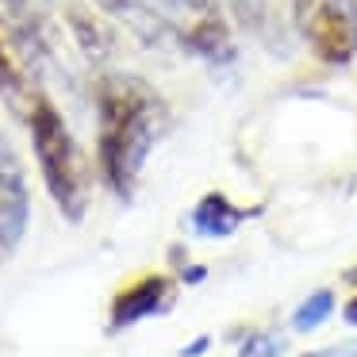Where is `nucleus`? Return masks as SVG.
Returning <instances> with one entry per match:
<instances>
[{"instance_id":"obj_8","label":"nucleus","mask_w":357,"mask_h":357,"mask_svg":"<svg viewBox=\"0 0 357 357\" xmlns=\"http://www.w3.org/2000/svg\"><path fill=\"white\" fill-rule=\"evenodd\" d=\"M261 215V208H238L234 200H227L223 192H208L196 200L188 227H192L196 238H231L242 223Z\"/></svg>"},{"instance_id":"obj_11","label":"nucleus","mask_w":357,"mask_h":357,"mask_svg":"<svg viewBox=\"0 0 357 357\" xmlns=\"http://www.w3.org/2000/svg\"><path fill=\"white\" fill-rule=\"evenodd\" d=\"M280 354H284V334H277V331L250 334L246 346L238 349V357H280Z\"/></svg>"},{"instance_id":"obj_14","label":"nucleus","mask_w":357,"mask_h":357,"mask_svg":"<svg viewBox=\"0 0 357 357\" xmlns=\"http://www.w3.org/2000/svg\"><path fill=\"white\" fill-rule=\"evenodd\" d=\"M204 277H208L204 265H185V269H181V280H185V284H196V280H204Z\"/></svg>"},{"instance_id":"obj_12","label":"nucleus","mask_w":357,"mask_h":357,"mask_svg":"<svg viewBox=\"0 0 357 357\" xmlns=\"http://www.w3.org/2000/svg\"><path fill=\"white\" fill-rule=\"evenodd\" d=\"M300 357H357V342H338V346H323V349H307Z\"/></svg>"},{"instance_id":"obj_13","label":"nucleus","mask_w":357,"mask_h":357,"mask_svg":"<svg viewBox=\"0 0 357 357\" xmlns=\"http://www.w3.org/2000/svg\"><path fill=\"white\" fill-rule=\"evenodd\" d=\"M208 349H211V338L204 334V338H192V342H188V346L181 349V357H204Z\"/></svg>"},{"instance_id":"obj_7","label":"nucleus","mask_w":357,"mask_h":357,"mask_svg":"<svg viewBox=\"0 0 357 357\" xmlns=\"http://www.w3.org/2000/svg\"><path fill=\"white\" fill-rule=\"evenodd\" d=\"M96 8L112 20H123L142 43L150 47H177V35H173V24L162 16L154 0H93Z\"/></svg>"},{"instance_id":"obj_6","label":"nucleus","mask_w":357,"mask_h":357,"mask_svg":"<svg viewBox=\"0 0 357 357\" xmlns=\"http://www.w3.org/2000/svg\"><path fill=\"white\" fill-rule=\"evenodd\" d=\"M173 300H177V280L173 277H162V273L139 277L123 292H116L112 311H108V331H127V326L142 323V319L165 315L173 307Z\"/></svg>"},{"instance_id":"obj_2","label":"nucleus","mask_w":357,"mask_h":357,"mask_svg":"<svg viewBox=\"0 0 357 357\" xmlns=\"http://www.w3.org/2000/svg\"><path fill=\"white\" fill-rule=\"evenodd\" d=\"M27 131H31L35 162H39L43 185H47L54 208L62 211V219L81 223L89 211V165L66 116L47 96H39L27 112Z\"/></svg>"},{"instance_id":"obj_9","label":"nucleus","mask_w":357,"mask_h":357,"mask_svg":"<svg viewBox=\"0 0 357 357\" xmlns=\"http://www.w3.org/2000/svg\"><path fill=\"white\" fill-rule=\"evenodd\" d=\"M0 100L24 119L31 112V104L39 100V93L31 89V73L24 70V62L16 58V50L4 35H0Z\"/></svg>"},{"instance_id":"obj_1","label":"nucleus","mask_w":357,"mask_h":357,"mask_svg":"<svg viewBox=\"0 0 357 357\" xmlns=\"http://www.w3.org/2000/svg\"><path fill=\"white\" fill-rule=\"evenodd\" d=\"M169 131V104L139 73L112 70L96 81V162L116 200H131L154 146Z\"/></svg>"},{"instance_id":"obj_15","label":"nucleus","mask_w":357,"mask_h":357,"mask_svg":"<svg viewBox=\"0 0 357 357\" xmlns=\"http://www.w3.org/2000/svg\"><path fill=\"white\" fill-rule=\"evenodd\" d=\"M338 4H342V12H346L349 27H354V43H357V0H338Z\"/></svg>"},{"instance_id":"obj_16","label":"nucleus","mask_w":357,"mask_h":357,"mask_svg":"<svg viewBox=\"0 0 357 357\" xmlns=\"http://www.w3.org/2000/svg\"><path fill=\"white\" fill-rule=\"evenodd\" d=\"M342 319H346L349 326H357V296H354V300L346 303V307H342Z\"/></svg>"},{"instance_id":"obj_17","label":"nucleus","mask_w":357,"mask_h":357,"mask_svg":"<svg viewBox=\"0 0 357 357\" xmlns=\"http://www.w3.org/2000/svg\"><path fill=\"white\" fill-rule=\"evenodd\" d=\"M346 280H357V269H349V273H346Z\"/></svg>"},{"instance_id":"obj_5","label":"nucleus","mask_w":357,"mask_h":357,"mask_svg":"<svg viewBox=\"0 0 357 357\" xmlns=\"http://www.w3.org/2000/svg\"><path fill=\"white\" fill-rule=\"evenodd\" d=\"M296 31L303 35V43L323 66H349L357 58L354 27L338 0H315L311 8L296 12Z\"/></svg>"},{"instance_id":"obj_10","label":"nucleus","mask_w":357,"mask_h":357,"mask_svg":"<svg viewBox=\"0 0 357 357\" xmlns=\"http://www.w3.org/2000/svg\"><path fill=\"white\" fill-rule=\"evenodd\" d=\"M331 315H334V292H331V288H315L303 303H296L292 331L296 334H311V331H319Z\"/></svg>"},{"instance_id":"obj_4","label":"nucleus","mask_w":357,"mask_h":357,"mask_svg":"<svg viewBox=\"0 0 357 357\" xmlns=\"http://www.w3.org/2000/svg\"><path fill=\"white\" fill-rule=\"evenodd\" d=\"M31 223V188L27 173L12 146L8 131L0 127V257H12L20 250Z\"/></svg>"},{"instance_id":"obj_3","label":"nucleus","mask_w":357,"mask_h":357,"mask_svg":"<svg viewBox=\"0 0 357 357\" xmlns=\"http://www.w3.org/2000/svg\"><path fill=\"white\" fill-rule=\"evenodd\" d=\"M162 16L173 24L177 47L208 66H231L238 58L234 35L227 27V16L219 0H154Z\"/></svg>"}]
</instances>
